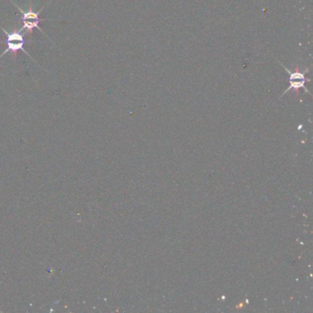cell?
Masks as SVG:
<instances>
[{
    "mask_svg": "<svg viewBox=\"0 0 313 313\" xmlns=\"http://www.w3.org/2000/svg\"><path fill=\"white\" fill-rule=\"evenodd\" d=\"M3 31H4V33L6 34L5 43L7 45V49H6L5 52L1 54L0 57L4 56L8 52L16 53L17 52L23 51L26 54H28L26 50L24 49V45H25L26 40H25L23 35L20 32L16 31V32H13V33H8L5 29H3Z\"/></svg>",
    "mask_w": 313,
    "mask_h": 313,
    "instance_id": "obj_1",
    "label": "cell"
},
{
    "mask_svg": "<svg viewBox=\"0 0 313 313\" xmlns=\"http://www.w3.org/2000/svg\"><path fill=\"white\" fill-rule=\"evenodd\" d=\"M310 81L311 80H290V81H288L289 85H288L287 89L284 91V93L282 94V96H284L285 94H287V92L290 91V90L299 91V89H303L304 92L309 93L311 95V93H310V91L308 90V88L306 87L307 82H310Z\"/></svg>",
    "mask_w": 313,
    "mask_h": 313,
    "instance_id": "obj_3",
    "label": "cell"
},
{
    "mask_svg": "<svg viewBox=\"0 0 313 313\" xmlns=\"http://www.w3.org/2000/svg\"><path fill=\"white\" fill-rule=\"evenodd\" d=\"M18 7V6H17ZM19 10L21 13V22H22V30H25L27 32H33L35 29H40L39 28V23L42 19H39V13H36L33 10H23L22 8L18 7Z\"/></svg>",
    "mask_w": 313,
    "mask_h": 313,
    "instance_id": "obj_2",
    "label": "cell"
}]
</instances>
